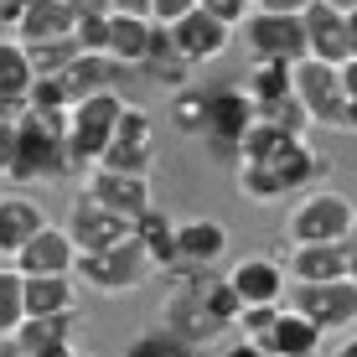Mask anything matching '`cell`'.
I'll use <instances>...</instances> for the list:
<instances>
[{
    "label": "cell",
    "mask_w": 357,
    "mask_h": 357,
    "mask_svg": "<svg viewBox=\"0 0 357 357\" xmlns=\"http://www.w3.org/2000/svg\"><path fill=\"white\" fill-rule=\"evenodd\" d=\"M352 228H357V202L337 187L301 192L295 207L285 213V238L290 243H347Z\"/></svg>",
    "instance_id": "6da1fadb"
},
{
    "label": "cell",
    "mask_w": 357,
    "mask_h": 357,
    "mask_svg": "<svg viewBox=\"0 0 357 357\" xmlns=\"http://www.w3.org/2000/svg\"><path fill=\"white\" fill-rule=\"evenodd\" d=\"M73 151L63 135L47 130L42 114H21L16 119V155H10V171L6 181H16V187H31V181H52V176H73Z\"/></svg>",
    "instance_id": "7a4b0ae2"
},
{
    "label": "cell",
    "mask_w": 357,
    "mask_h": 357,
    "mask_svg": "<svg viewBox=\"0 0 357 357\" xmlns=\"http://www.w3.org/2000/svg\"><path fill=\"white\" fill-rule=\"evenodd\" d=\"M125 109H130L125 93H98V98L73 104L68 151H73V166H78V171L104 166V155H109V145H114V130H119V119H125Z\"/></svg>",
    "instance_id": "3957f363"
},
{
    "label": "cell",
    "mask_w": 357,
    "mask_h": 357,
    "mask_svg": "<svg viewBox=\"0 0 357 357\" xmlns=\"http://www.w3.org/2000/svg\"><path fill=\"white\" fill-rule=\"evenodd\" d=\"M145 275H155L151 259H145L140 243H119V249H104V254H78V285H89L93 295H130Z\"/></svg>",
    "instance_id": "277c9868"
},
{
    "label": "cell",
    "mask_w": 357,
    "mask_h": 357,
    "mask_svg": "<svg viewBox=\"0 0 357 357\" xmlns=\"http://www.w3.org/2000/svg\"><path fill=\"white\" fill-rule=\"evenodd\" d=\"M213 93V114H207V145L213 151H223L228 161H238V145L243 135L259 125V104H254L249 89H238V83H218Z\"/></svg>",
    "instance_id": "5b68a950"
},
{
    "label": "cell",
    "mask_w": 357,
    "mask_h": 357,
    "mask_svg": "<svg viewBox=\"0 0 357 357\" xmlns=\"http://www.w3.org/2000/svg\"><path fill=\"white\" fill-rule=\"evenodd\" d=\"M249 36L254 63H290L301 68L311 57V42H305V16H269V10H254V21L243 26Z\"/></svg>",
    "instance_id": "8992f818"
},
{
    "label": "cell",
    "mask_w": 357,
    "mask_h": 357,
    "mask_svg": "<svg viewBox=\"0 0 357 357\" xmlns=\"http://www.w3.org/2000/svg\"><path fill=\"white\" fill-rule=\"evenodd\" d=\"M83 197H93L98 207H109V213H119V218H135L140 223L145 213L155 207V187H151V176H135V171H109V166H93V171H83Z\"/></svg>",
    "instance_id": "52a82bcc"
},
{
    "label": "cell",
    "mask_w": 357,
    "mask_h": 357,
    "mask_svg": "<svg viewBox=\"0 0 357 357\" xmlns=\"http://www.w3.org/2000/svg\"><path fill=\"white\" fill-rule=\"evenodd\" d=\"M155 151H161V135H155V114L145 104H130L125 119L114 130V145H109L104 166L109 171H135V176H151Z\"/></svg>",
    "instance_id": "ba28073f"
},
{
    "label": "cell",
    "mask_w": 357,
    "mask_h": 357,
    "mask_svg": "<svg viewBox=\"0 0 357 357\" xmlns=\"http://www.w3.org/2000/svg\"><path fill=\"white\" fill-rule=\"evenodd\" d=\"M73 233V243H78V254H104V249H119V243H130L135 238V218H119V213H109V207H98L93 197H73V207H68V223Z\"/></svg>",
    "instance_id": "9c48e42d"
},
{
    "label": "cell",
    "mask_w": 357,
    "mask_h": 357,
    "mask_svg": "<svg viewBox=\"0 0 357 357\" xmlns=\"http://www.w3.org/2000/svg\"><path fill=\"white\" fill-rule=\"evenodd\" d=\"M290 305L316 321L321 331H352L357 326V280H337V285H295Z\"/></svg>",
    "instance_id": "30bf717a"
},
{
    "label": "cell",
    "mask_w": 357,
    "mask_h": 357,
    "mask_svg": "<svg viewBox=\"0 0 357 357\" xmlns=\"http://www.w3.org/2000/svg\"><path fill=\"white\" fill-rule=\"evenodd\" d=\"M295 93L311 109V125L321 130H342V109H347V89H342V68H326L316 57H305L295 68Z\"/></svg>",
    "instance_id": "8fae6325"
},
{
    "label": "cell",
    "mask_w": 357,
    "mask_h": 357,
    "mask_svg": "<svg viewBox=\"0 0 357 357\" xmlns=\"http://www.w3.org/2000/svg\"><path fill=\"white\" fill-rule=\"evenodd\" d=\"M166 31H171V47H176L192 68L218 63V57L233 47V26H228V21H218L213 10H202V6H197L192 16H181L176 26H166Z\"/></svg>",
    "instance_id": "7c38bea8"
},
{
    "label": "cell",
    "mask_w": 357,
    "mask_h": 357,
    "mask_svg": "<svg viewBox=\"0 0 357 357\" xmlns=\"http://www.w3.org/2000/svg\"><path fill=\"white\" fill-rule=\"evenodd\" d=\"M161 326L171 331V337H181L192 352L207 347V342H218V337L228 331V326L202 305V295H197V290H171V295H166V301H161Z\"/></svg>",
    "instance_id": "4fadbf2b"
},
{
    "label": "cell",
    "mask_w": 357,
    "mask_h": 357,
    "mask_svg": "<svg viewBox=\"0 0 357 357\" xmlns=\"http://www.w3.org/2000/svg\"><path fill=\"white\" fill-rule=\"evenodd\" d=\"M233 290L243 295V305H285L290 295V269L280 259H269V254H249V259H238L228 269Z\"/></svg>",
    "instance_id": "5bb4252c"
},
{
    "label": "cell",
    "mask_w": 357,
    "mask_h": 357,
    "mask_svg": "<svg viewBox=\"0 0 357 357\" xmlns=\"http://www.w3.org/2000/svg\"><path fill=\"white\" fill-rule=\"evenodd\" d=\"M16 269L26 280H42V275H78V243H73L68 228L47 223L26 249L16 254Z\"/></svg>",
    "instance_id": "9a60e30c"
},
{
    "label": "cell",
    "mask_w": 357,
    "mask_h": 357,
    "mask_svg": "<svg viewBox=\"0 0 357 357\" xmlns=\"http://www.w3.org/2000/svg\"><path fill=\"white\" fill-rule=\"evenodd\" d=\"M305 42H311V57L316 63H326V68H347L352 63V26H347V16L342 10H331L316 0L311 10H305Z\"/></svg>",
    "instance_id": "2e32d148"
},
{
    "label": "cell",
    "mask_w": 357,
    "mask_h": 357,
    "mask_svg": "<svg viewBox=\"0 0 357 357\" xmlns=\"http://www.w3.org/2000/svg\"><path fill=\"white\" fill-rule=\"evenodd\" d=\"M285 269L295 275V285H337V280H352L342 243H290Z\"/></svg>",
    "instance_id": "e0dca14e"
},
{
    "label": "cell",
    "mask_w": 357,
    "mask_h": 357,
    "mask_svg": "<svg viewBox=\"0 0 357 357\" xmlns=\"http://www.w3.org/2000/svg\"><path fill=\"white\" fill-rule=\"evenodd\" d=\"M125 78H130V68L114 63L109 52H78V63L63 73L73 104H83V98H98V93H119V83H125Z\"/></svg>",
    "instance_id": "ac0fdd59"
},
{
    "label": "cell",
    "mask_w": 357,
    "mask_h": 357,
    "mask_svg": "<svg viewBox=\"0 0 357 357\" xmlns=\"http://www.w3.org/2000/svg\"><path fill=\"white\" fill-rule=\"evenodd\" d=\"M73 31H78L73 0H31V10H26L16 36L26 47H52V42H73Z\"/></svg>",
    "instance_id": "d6986e66"
},
{
    "label": "cell",
    "mask_w": 357,
    "mask_h": 357,
    "mask_svg": "<svg viewBox=\"0 0 357 357\" xmlns=\"http://www.w3.org/2000/svg\"><path fill=\"white\" fill-rule=\"evenodd\" d=\"M155 21L151 16H125V10H114V21H109V57L114 63H125L130 73L151 63V47H155Z\"/></svg>",
    "instance_id": "ffe728a7"
},
{
    "label": "cell",
    "mask_w": 357,
    "mask_h": 357,
    "mask_svg": "<svg viewBox=\"0 0 357 357\" xmlns=\"http://www.w3.org/2000/svg\"><path fill=\"white\" fill-rule=\"evenodd\" d=\"M176 243H181V264L213 275V264L228 254V228L218 218H192V223H176Z\"/></svg>",
    "instance_id": "44dd1931"
},
{
    "label": "cell",
    "mask_w": 357,
    "mask_h": 357,
    "mask_svg": "<svg viewBox=\"0 0 357 357\" xmlns=\"http://www.w3.org/2000/svg\"><path fill=\"white\" fill-rule=\"evenodd\" d=\"M42 228H47V218H42V207H36L26 192H6L0 197V249H6L10 259H16Z\"/></svg>",
    "instance_id": "7402d4cb"
},
{
    "label": "cell",
    "mask_w": 357,
    "mask_h": 357,
    "mask_svg": "<svg viewBox=\"0 0 357 357\" xmlns=\"http://www.w3.org/2000/svg\"><path fill=\"white\" fill-rule=\"evenodd\" d=\"M321 342H326V331L316 321H305L295 305H285V311H280V326L264 337V352L269 357H316Z\"/></svg>",
    "instance_id": "603a6c76"
},
{
    "label": "cell",
    "mask_w": 357,
    "mask_h": 357,
    "mask_svg": "<svg viewBox=\"0 0 357 357\" xmlns=\"http://www.w3.org/2000/svg\"><path fill=\"white\" fill-rule=\"evenodd\" d=\"M73 321L78 316H26V326L10 342L26 357H63V352H73Z\"/></svg>",
    "instance_id": "cb8c5ba5"
},
{
    "label": "cell",
    "mask_w": 357,
    "mask_h": 357,
    "mask_svg": "<svg viewBox=\"0 0 357 357\" xmlns=\"http://www.w3.org/2000/svg\"><path fill=\"white\" fill-rule=\"evenodd\" d=\"M31 83H36L31 47L21 42V36H0V104H16V109H26Z\"/></svg>",
    "instance_id": "d4e9b609"
},
{
    "label": "cell",
    "mask_w": 357,
    "mask_h": 357,
    "mask_svg": "<svg viewBox=\"0 0 357 357\" xmlns=\"http://www.w3.org/2000/svg\"><path fill=\"white\" fill-rule=\"evenodd\" d=\"M135 243L145 249V259H151V269H176L181 264V243H176V223L161 213V207H151V213L135 223Z\"/></svg>",
    "instance_id": "484cf974"
},
{
    "label": "cell",
    "mask_w": 357,
    "mask_h": 357,
    "mask_svg": "<svg viewBox=\"0 0 357 357\" xmlns=\"http://www.w3.org/2000/svg\"><path fill=\"white\" fill-rule=\"evenodd\" d=\"M26 316H78V280L73 275L26 280Z\"/></svg>",
    "instance_id": "4316f807"
},
{
    "label": "cell",
    "mask_w": 357,
    "mask_h": 357,
    "mask_svg": "<svg viewBox=\"0 0 357 357\" xmlns=\"http://www.w3.org/2000/svg\"><path fill=\"white\" fill-rule=\"evenodd\" d=\"M269 171L280 176V187H285V197H295V192H311V181L321 176L326 166H321V155H316V151H311L305 140H295V145H290V151L280 155V161L269 166Z\"/></svg>",
    "instance_id": "83f0119b"
},
{
    "label": "cell",
    "mask_w": 357,
    "mask_h": 357,
    "mask_svg": "<svg viewBox=\"0 0 357 357\" xmlns=\"http://www.w3.org/2000/svg\"><path fill=\"white\" fill-rule=\"evenodd\" d=\"M140 73H151L155 83H166L171 93H181V89H192V63L171 47V31L161 26L155 31V47H151V63H145Z\"/></svg>",
    "instance_id": "f1b7e54d"
},
{
    "label": "cell",
    "mask_w": 357,
    "mask_h": 357,
    "mask_svg": "<svg viewBox=\"0 0 357 357\" xmlns=\"http://www.w3.org/2000/svg\"><path fill=\"white\" fill-rule=\"evenodd\" d=\"M290 145H295V135H285V130H275V125H264V119H259V125L243 135L238 161H233V166H275Z\"/></svg>",
    "instance_id": "f546056e"
},
{
    "label": "cell",
    "mask_w": 357,
    "mask_h": 357,
    "mask_svg": "<svg viewBox=\"0 0 357 357\" xmlns=\"http://www.w3.org/2000/svg\"><path fill=\"white\" fill-rule=\"evenodd\" d=\"M207 114H213V93L202 83L171 93V130L176 135H207Z\"/></svg>",
    "instance_id": "4dcf8cb0"
},
{
    "label": "cell",
    "mask_w": 357,
    "mask_h": 357,
    "mask_svg": "<svg viewBox=\"0 0 357 357\" xmlns=\"http://www.w3.org/2000/svg\"><path fill=\"white\" fill-rule=\"evenodd\" d=\"M249 93L254 104H280V98L295 93V68L290 63H249Z\"/></svg>",
    "instance_id": "1f68e13d"
},
{
    "label": "cell",
    "mask_w": 357,
    "mask_h": 357,
    "mask_svg": "<svg viewBox=\"0 0 357 357\" xmlns=\"http://www.w3.org/2000/svg\"><path fill=\"white\" fill-rule=\"evenodd\" d=\"M21 326H26V275L10 264L0 269V337L10 342Z\"/></svg>",
    "instance_id": "d6a6232c"
},
{
    "label": "cell",
    "mask_w": 357,
    "mask_h": 357,
    "mask_svg": "<svg viewBox=\"0 0 357 357\" xmlns=\"http://www.w3.org/2000/svg\"><path fill=\"white\" fill-rule=\"evenodd\" d=\"M197 295H202V305H207V311H213L228 331L238 326V316H243V311H249V305H243V295L233 290V280H228V275H223V280H218V275H207Z\"/></svg>",
    "instance_id": "836d02e7"
},
{
    "label": "cell",
    "mask_w": 357,
    "mask_h": 357,
    "mask_svg": "<svg viewBox=\"0 0 357 357\" xmlns=\"http://www.w3.org/2000/svg\"><path fill=\"white\" fill-rule=\"evenodd\" d=\"M233 187L249 202H280L285 197V187H280V176L269 166H233Z\"/></svg>",
    "instance_id": "e575fe53"
},
{
    "label": "cell",
    "mask_w": 357,
    "mask_h": 357,
    "mask_svg": "<svg viewBox=\"0 0 357 357\" xmlns=\"http://www.w3.org/2000/svg\"><path fill=\"white\" fill-rule=\"evenodd\" d=\"M259 119H264V125H275V130H285V135H295V140H305V130H311V109L301 104V93L280 98V104H264Z\"/></svg>",
    "instance_id": "d590c367"
},
{
    "label": "cell",
    "mask_w": 357,
    "mask_h": 357,
    "mask_svg": "<svg viewBox=\"0 0 357 357\" xmlns=\"http://www.w3.org/2000/svg\"><path fill=\"white\" fill-rule=\"evenodd\" d=\"M119 357H197V352L181 337H171L166 326H151V331H140V337H135Z\"/></svg>",
    "instance_id": "8d00e7d4"
},
{
    "label": "cell",
    "mask_w": 357,
    "mask_h": 357,
    "mask_svg": "<svg viewBox=\"0 0 357 357\" xmlns=\"http://www.w3.org/2000/svg\"><path fill=\"white\" fill-rule=\"evenodd\" d=\"M26 109H31V114H68V109H73L68 83L63 78H36L31 93H26Z\"/></svg>",
    "instance_id": "74e56055"
},
{
    "label": "cell",
    "mask_w": 357,
    "mask_h": 357,
    "mask_svg": "<svg viewBox=\"0 0 357 357\" xmlns=\"http://www.w3.org/2000/svg\"><path fill=\"white\" fill-rule=\"evenodd\" d=\"M280 311H285V305H249V311L238 316V326H233V331H243L249 342H259V347H264V337L280 326Z\"/></svg>",
    "instance_id": "f35d334b"
},
{
    "label": "cell",
    "mask_w": 357,
    "mask_h": 357,
    "mask_svg": "<svg viewBox=\"0 0 357 357\" xmlns=\"http://www.w3.org/2000/svg\"><path fill=\"white\" fill-rule=\"evenodd\" d=\"M109 21L114 16H78V31H73L78 52H109Z\"/></svg>",
    "instance_id": "ab89813d"
},
{
    "label": "cell",
    "mask_w": 357,
    "mask_h": 357,
    "mask_svg": "<svg viewBox=\"0 0 357 357\" xmlns=\"http://www.w3.org/2000/svg\"><path fill=\"white\" fill-rule=\"evenodd\" d=\"M197 6H202V10H213L218 21H228L233 31H238V26H249V21H254V10H259L254 0H197Z\"/></svg>",
    "instance_id": "60d3db41"
},
{
    "label": "cell",
    "mask_w": 357,
    "mask_h": 357,
    "mask_svg": "<svg viewBox=\"0 0 357 357\" xmlns=\"http://www.w3.org/2000/svg\"><path fill=\"white\" fill-rule=\"evenodd\" d=\"M192 10H197V0H155L151 21H155V26H176L181 16H192Z\"/></svg>",
    "instance_id": "b9f144b4"
},
{
    "label": "cell",
    "mask_w": 357,
    "mask_h": 357,
    "mask_svg": "<svg viewBox=\"0 0 357 357\" xmlns=\"http://www.w3.org/2000/svg\"><path fill=\"white\" fill-rule=\"evenodd\" d=\"M26 10H31V0H0V26H6V36H16V31H21Z\"/></svg>",
    "instance_id": "7bdbcfd3"
},
{
    "label": "cell",
    "mask_w": 357,
    "mask_h": 357,
    "mask_svg": "<svg viewBox=\"0 0 357 357\" xmlns=\"http://www.w3.org/2000/svg\"><path fill=\"white\" fill-rule=\"evenodd\" d=\"M259 10H269V16H305V10L316 6V0H254Z\"/></svg>",
    "instance_id": "ee69618b"
},
{
    "label": "cell",
    "mask_w": 357,
    "mask_h": 357,
    "mask_svg": "<svg viewBox=\"0 0 357 357\" xmlns=\"http://www.w3.org/2000/svg\"><path fill=\"white\" fill-rule=\"evenodd\" d=\"M10 155H16V125H6V119H0V176L10 171Z\"/></svg>",
    "instance_id": "f6af8a7d"
},
{
    "label": "cell",
    "mask_w": 357,
    "mask_h": 357,
    "mask_svg": "<svg viewBox=\"0 0 357 357\" xmlns=\"http://www.w3.org/2000/svg\"><path fill=\"white\" fill-rule=\"evenodd\" d=\"M223 357H269V352L259 347V342H249V337H238V342H233V347H228Z\"/></svg>",
    "instance_id": "bcb514c9"
},
{
    "label": "cell",
    "mask_w": 357,
    "mask_h": 357,
    "mask_svg": "<svg viewBox=\"0 0 357 357\" xmlns=\"http://www.w3.org/2000/svg\"><path fill=\"white\" fill-rule=\"evenodd\" d=\"M114 10H125V16H151V6L155 0H109Z\"/></svg>",
    "instance_id": "7dc6e473"
},
{
    "label": "cell",
    "mask_w": 357,
    "mask_h": 357,
    "mask_svg": "<svg viewBox=\"0 0 357 357\" xmlns=\"http://www.w3.org/2000/svg\"><path fill=\"white\" fill-rule=\"evenodd\" d=\"M342 89H347V98H357V57L342 68Z\"/></svg>",
    "instance_id": "c3c4849f"
},
{
    "label": "cell",
    "mask_w": 357,
    "mask_h": 357,
    "mask_svg": "<svg viewBox=\"0 0 357 357\" xmlns=\"http://www.w3.org/2000/svg\"><path fill=\"white\" fill-rule=\"evenodd\" d=\"M342 130L357 135V98H347V109H342Z\"/></svg>",
    "instance_id": "681fc988"
},
{
    "label": "cell",
    "mask_w": 357,
    "mask_h": 357,
    "mask_svg": "<svg viewBox=\"0 0 357 357\" xmlns=\"http://www.w3.org/2000/svg\"><path fill=\"white\" fill-rule=\"evenodd\" d=\"M342 249H347V269H352V280H357V228L347 233V243H342Z\"/></svg>",
    "instance_id": "f907efd6"
},
{
    "label": "cell",
    "mask_w": 357,
    "mask_h": 357,
    "mask_svg": "<svg viewBox=\"0 0 357 357\" xmlns=\"http://www.w3.org/2000/svg\"><path fill=\"white\" fill-rule=\"evenodd\" d=\"M321 6H331V10H342V16H352V10H357V0H321Z\"/></svg>",
    "instance_id": "816d5d0a"
},
{
    "label": "cell",
    "mask_w": 357,
    "mask_h": 357,
    "mask_svg": "<svg viewBox=\"0 0 357 357\" xmlns=\"http://www.w3.org/2000/svg\"><path fill=\"white\" fill-rule=\"evenodd\" d=\"M337 357H357V337H347V342H342V347H337Z\"/></svg>",
    "instance_id": "f5cc1de1"
},
{
    "label": "cell",
    "mask_w": 357,
    "mask_h": 357,
    "mask_svg": "<svg viewBox=\"0 0 357 357\" xmlns=\"http://www.w3.org/2000/svg\"><path fill=\"white\" fill-rule=\"evenodd\" d=\"M347 26H352V52H357V10H352V16H347Z\"/></svg>",
    "instance_id": "db71d44e"
},
{
    "label": "cell",
    "mask_w": 357,
    "mask_h": 357,
    "mask_svg": "<svg viewBox=\"0 0 357 357\" xmlns=\"http://www.w3.org/2000/svg\"><path fill=\"white\" fill-rule=\"evenodd\" d=\"M10 264H16V259H10V254H6V249H0V269H10Z\"/></svg>",
    "instance_id": "11a10c76"
},
{
    "label": "cell",
    "mask_w": 357,
    "mask_h": 357,
    "mask_svg": "<svg viewBox=\"0 0 357 357\" xmlns=\"http://www.w3.org/2000/svg\"><path fill=\"white\" fill-rule=\"evenodd\" d=\"M63 357H83V352H78V347H73V352H63Z\"/></svg>",
    "instance_id": "9f6ffc18"
},
{
    "label": "cell",
    "mask_w": 357,
    "mask_h": 357,
    "mask_svg": "<svg viewBox=\"0 0 357 357\" xmlns=\"http://www.w3.org/2000/svg\"><path fill=\"white\" fill-rule=\"evenodd\" d=\"M0 347H6V337H0Z\"/></svg>",
    "instance_id": "6f0895ef"
},
{
    "label": "cell",
    "mask_w": 357,
    "mask_h": 357,
    "mask_svg": "<svg viewBox=\"0 0 357 357\" xmlns=\"http://www.w3.org/2000/svg\"><path fill=\"white\" fill-rule=\"evenodd\" d=\"M0 197H6V192H0Z\"/></svg>",
    "instance_id": "680465c9"
}]
</instances>
